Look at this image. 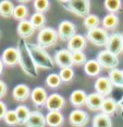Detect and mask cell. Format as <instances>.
<instances>
[{"label":"cell","mask_w":123,"mask_h":127,"mask_svg":"<svg viewBox=\"0 0 123 127\" xmlns=\"http://www.w3.org/2000/svg\"><path fill=\"white\" fill-rule=\"evenodd\" d=\"M60 78H61V81L63 82H69L73 79V76H74V72H73L72 68H62L60 70L59 73Z\"/></svg>","instance_id":"8d00e7d4"},{"label":"cell","mask_w":123,"mask_h":127,"mask_svg":"<svg viewBox=\"0 0 123 127\" xmlns=\"http://www.w3.org/2000/svg\"><path fill=\"white\" fill-rule=\"evenodd\" d=\"M27 47L31 55H32L34 63H35V65L37 67L43 68V69H51V68H53V60L50 57V55L43 47L32 43H27Z\"/></svg>","instance_id":"7a4b0ae2"},{"label":"cell","mask_w":123,"mask_h":127,"mask_svg":"<svg viewBox=\"0 0 123 127\" xmlns=\"http://www.w3.org/2000/svg\"><path fill=\"white\" fill-rule=\"evenodd\" d=\"M18 52H19V64L23 71L27 76L32 77V78H36L38 75L37 71V66L34 63L32 55H31L30 51H28L27 43L25 39L20 38L18 42Z\"/></svg>","instance_id":"6da1fadb"},{"label":"cell","mask_w":123,"mask_h":127,"mask_svg":"<svg viewBox=\"0 0 123 127\" xmlns=\"http://www.w3.org/2000/svg\"><path fill=\"white\" fill-rule=\"evenodd\" d=\"M89 116L82 110H74L70 113L69 121L73 127H84L88 123Z\"/></svg>","instance_id":"9c48e42d"},{"label":"cell","mask_w":123,"mask_h":127,"mask_svg":"<svg viewBox=\"0 0 123 127\" xmlns=\"http://www.w3.org/2000/svg\"><path fill=\"white\" fill-rule=\"evenodd\" d=\"M104 96L99 93H90L87 95L86 99V105L87 107L91 111H99L103 107V103H104Z\"/></svg>","instance_id":"2e32d148"},{"label":"cell","mask_w":123,"mask_h":127,"mask_svg":"<svg viewBox=\"0 0 123 127\" xmlns=\"http://www.w3.org/2000/svg\"><path fill=\"white\" fill-rule=\"evenodd\" d=\"M31 97H32L33 103L36 105V106H43V105H46L47 102V92L46 90L41 87H37L31 92Z\"/></svg>","instance_id":"9a60e30c"},{"label":"cell","mask_w":123,"mask_h":127,"mask_svg":"<svg viewBox=\"0 0 123 127\" xmlns=\"http://www.w3.org/2000/svg\"><path fill=\"white\" fill-rule=\"evenodd\" d=\"M105 8L110 13L114 14L122 8V2L120 0H106L105 1Z\"/></svg>","instance_id":"1f68e13d"},{"label":"cell","mask_w":123,"mask_h":127,"mask_svg":"<svg viewBox=\"0 0 123 127\" xmlns=\"http://www.w3.org/2000/svg\"><path fill=\"white\" fill-rule=\"evenodd\" d=\"M30 21L35 29H41V30H43L44 25H45V23H46V18L43 13L35 12L32 15V18H31Z\"/></svg>","instance_id":"f546056e"},{"label":"cell","mask_w":123,"mask_h":127,"mask_svg":"<svg viewBox=\"0 0 123 127\" xmlns=\"http://www.w3.org/2000/svg\"><path fill=\"white\" fill-rule=\"evenodd\" d=\"M101 111H103L104 114L106 115H111L114 114L117 112V102L114 101L111 97H108V99H105L104 103H103V107H101Z\"/></svg>","instance_id":"484cf974"},{"label":"cell","mask_w":123,"mask_h":127,"mask_svg":"<svg viewBox=\"0 0 123 127\" xmlns=\"http://www.w3.org/2000/svg\"><path fill=\"white\" fill-rule=\"evenodd\" d=\"M1 60L3 64H6L8 66H14L19 63V52L18 48L14 47H8L7 49H4L2 53Z\"/></svg>","instance_id":"4fadbf2b"},{"label":"cell","mask_w":123,"mask_h":127,"mask_svg":"<svg viewBox=\"0 0 123 127\" xmlns=\"http://www.w3.org/2000/svg\"><path fill=\"white\" fill-rule=\"evenodd\" d=\"M101 70V66L99 65V63L97 62V59H90L87 60L86 64L84 65V71L87 73L88 76L93 77V76H97Z\"/></svg>","instance_id":"7402d4cb"},{"label":"cell","mask_w":123,"mask_h":127,"mask_svg":"<svg viewBox=\"0 0 123 127\" xmlns=\"http://www.w3.org/2000/svg\"><path fill=\"white\" fill-rule=\"evenodd\" d=\"M63 4V8L68 11L74 13L78 17L86 18L89 15L90 2L88 0H70V1H60Z\"/></svg>","instance_id":"3957f363"},{"label":"cell","mask_w":123,"mask_h":127,"mask_svg":"<svg viewBox=\"0 0 123 127\" xmlns=\"http://www.w3.org/2000/svg\"><path fill=\"white\" fill-rule=\"evenodd\" d=\"M97 62L99 63V65H100L101 67L110 68V69H116V67H118V65H119L118 56L111 54V53L108 52L107 49L98 53Z\"/></svg>","instance_id":"8992f818"},{"label":"cell","mask_w":123,"mask_h":127,"mask_svg":"<svg viewBox=\"0 0 123 127\" xmlns=\"http://www.w3.org/2000/svg\"><path fill=\"white\" fill-rule=\"evenodd\" d=\"M46 123L50 127H60L63 124V115L60 112H49L46 116Z\"/></svg>","instance_id":"ffe728a7"},{"label":"cell","mask_w":123,"mask_h":127,"mask_svg":"<svg viewBox=\"0 0 123 127\" xmlns=\"http://www.w3.org/2000/svg\"><path fill=\"white\" fill-rule=\"evenodd\" d=\"M15 113H17L18 118H19L20 125H25L26 121L28 120V117H30V115H31V112H30V110H28V107L25 106V105H20V106H18L15 108Z\"/></svg>","instance_id":"83f0119b"},{"label":"cell","mask_w":123,"mask_h":127,"mask_svg":"<svg viewBox=\"0 0 123 127\" xmlns=\"http://www.w3.org/2000/svg\"><path fill=\"white\" fill-rule=\"evenodd\" d=\"M86 37L88 41H90L96 46H107L109 41V34L105 29L96 28L94 30L87 31Z\"/></svg>","instance_id":"5b68a950"},{"label":"cell","mask_w":123,"mask_h":127,"mask_svg":"<svg viewBox=\"0 0 123 127\" xmlns=\"http://www.w3.org/2000/svg\"><path fill=\"white\" fill-rule=\"evenodd\" d=\"M117 112L119 113L120 116H123V95L121 96V99L117 102Z\"/></svg>","instance_id":"74e56055"},{"label":"cell","mask_w":123,"mask_h":127,"mask_svg":"<svg viewBox=\"0 0 123 127\" xmlns=\"http://www.w3.org/2000/svg\"><path fill=\"white\" fill-rule=\"evenodd\" d=\"M61 78L58 73H50L48 77L46 78V84L50 88H58L61 84Z\"/></svg>","instance_id":"d6a6232c"},{"label":"cell","mask_w":123,"mask_h":127,"mask_svg":"<svg viewBox=\"0 0 123 127\" xmlns=\"http://www.w3.org/2000/svg\"><path fill=\"white\" fill-rule=\"evenodd\" d=\"M7 112H8V110H7L6 104H4L3 102L0 101V120H1V118H4V115H6Z\"/></svg>","instance_id":"f35d334b"},{"label":"cell","mask_w":123,"mask_h":127,"mask_svg":"<svg viewBox=\"0 0 123 127\" xmlns=\"http://www.w3.org/2000/svg\"><path fill=\"white\" fill-rule=\"evenodd\" d=\"M54 60L61 69L62 68H71V66L73 65L72 53L68 49H60V51L56 52Z\"/></svg>","instance_id":"30bf717a"},{"label":"cell","mask_w":123,"mask_h":127,"mask_svg":"<svg viewBox=\"0 0 123 127\" xmlns=\"http://www.w3.org/2000/svg\"><path fill=\"white\" fill-rule=\"evenodd\" d=\"M72 62L73 65H85L86 62H87V58H86V55L83 52H75L72 53Z\"/></svg>","instance_id":"e575fe53"},{"label":"cell","mask_w":123,"mask_h":127,"mask_svg":"<svg viewBox=\"0 0 123 127\" xmlns=\"http://www.w3.org/2000/svg\"><path fill=\"white\" fill-rule=\"evenodd\" d=\"M86 99H87V94L83 90H75L70 96V101L74 106H82L86 104Z\"/></svg>","instance_id":"44dd1931"},{"label":"cell","mask_w":123,"mask_h":127,"mask_svg":"<svg viewBox=\"0 0 123 127\" xmlns=\"http://www.w3.org/2000/svg\"><path fill=\"white\" fill-rule=\"evenodd\" d=\"M109 80L111 81L112 86L123 88V70L111 69L109 71Z\"/></svg>","instance_id":"cb8c5ba5"},{"label":"cell","mask_w":123,"mask_h":127,"mask_svg":"<svg viewBox=\"0 0 123 127\" xmlns=\"http://www.w3.org/2000/svg\"><path fill=\"white\" fill-rule=\"evenodd\" d=\"M0 38H1V32H0Z\"/></svg>","instance_id":"b9f144b4"},{"label":"cell","mask_w":123,"mask_h":127,"mask_svg":"<svg viewBox=\"0 0 123 127\" xmlns=\"http://www.w3.org/2000/svg\"><path fill=\"white\" fill-rule=\"evenodd\" d=\"M64 105V99L60 94L52 93L49 95L46 102V107L50 112H59Z\"/></svg>","instance_id":"8fae6325"},{"label":"cell","mask_w":123,"mask_h":127,"mask_svg":"<svg viewBox=\"0 0 123 127\" xmlns=\"http://www.w3.org/2000/svg\"><path fill=\"white\" fill-rule=\"evenodd\" d=\"M49 6H50V3H49L48 0H36V1H34V9L38 13L44 14V12H46L49 9Z\"/></svg>","instance_id":"836d02e7"},{"label":"cell","mask_w":123,"mask_h":127,"mask_svg":"<svg viewBox=\"0 0 123 127\" xmlns=\"http://www.w3.org/2000/svg\"><path fill=\"white\" fill-rule=\"evenodd\" d=\"M99 22H100V20H99V18L96 14H89L86 18H84V22L83 23H84L85 28L87 29L88 31H90V30H94V29L98 28Z\"/></svg>","instance_id":"f1b7e54d"},{"label":"cell","mask_w":123,"mask_h":127,"mask_svg":"<svg viewBox=\"0 0 123 127\" xmlns=\"http://www.w3.org/2000/svg\"><path fill=\"white\" fill-rule=\"evenodd\" d=\"M28 13V9L25 4H19V6H15L14 11H13V18L17 20L23 21L26 19Z\"/></svg>","instance_id":"4dcf8cb0"},{"label":"cell","mask_w":123,"mask_h":127,"mask_svg":"<svg viewBox=\"0 0 123 127\" xmlns=\"http://www.w3.org/2000/svg\"><path fill=\"white\" fill-rule=\"evenodd\" d=\"M58 32L52 28H44L43 30H40L38 36H37V41L38 45L43 48L46 47H50L52 45H54L57 43L58 39Z\"/></svg>","instance_id":"277c9868"},{"label":"cell","mask_w":123,"mask_h":127,"mask_svg":"<svg viewBox=\"0 0 123 127\" xmlns=\"http://www.w3.org/2000/svg\"><path fill=\"white\" fill-rule=\"evenodd\" d=\"M122 36H123V33H122Z\"/></svg>","instance_id":"7bdbcfd3"},{"label":"cell","mask_w":123,"mask_h":127,"mask_svg":"<svg viewBox=\"0 0 123 127\" xmlns=\"http://www.w3.org/2000/svg\"><path fill=\"white\" fill-rule=\"evenodd\" d=\"M2 70H3V63H2V60H1V58H0V75H1V72H2Z\"/></svg>","instance_id":"60d3db41"},{"label":"cell","mask_w":123,"mask_h":127,"mask_svg":"<svg viewBox=\"0 0 123 127\" xmlns=\"http://www.w3.org/2000/svg\"><path fill=\"white\" fill-rule=\"evenodd\" d=\"M58 36L62 41L69 42L73 36L76 35V26L70 21H62L58 26Z\"/></svg>","instance_id":"ba28073f"},{"label":"cell","mask_w":123,"mask_h":127,"mask_svg":"<svg viewBox=\"0 0 123 127\" xmlns=\"http://www.w3.org/2000/svg\"><path fill=\"white\" fill-rule=\"evenodd\" d=\"M6 92H7V84L4 83L3 81L0 80V99H1L2 96H4Z\"/></svg>","instance_id":"ab89813d"},{"label":"cell","mask_w":123,"mask_h":127,"mask_svg":"<svg viewBox=\"0 0 123 127\" xmlns=\"http://www.w3.org/2000/svg\"><path fill=\"white\" fill-rule=\"evenodd\" d=\"M14 6L9 0H2L0 2V15L4 18L13 17V11H14Z\"/></svg>","instance_id":"d4e9b609"},{"label":"cell","mask_w":123,"mask_h":127,"mask_svg":"<svg viewBox=\"0 0 123 127\" xmlns=\"http://www.w3.org/2000/svg\"><path fill=\"white\" fill-rule=\"evenodd\" d=\"M107 51L110 52L111 54L118 56L119 54H121L123 52V36L121 33H112L109 36L108 44L106 46Z\"/></svg>","instance_id":"52a82bcc"},{"label":"cell","mask_w":123,"mask_h":127,"mask_svg":"<svg viewBox=\"0 0 123 127\" xmlns=\"http://www.w3.org/2000/svg\"><path fill=\"white\" fill-rule=\"evenodd\" d=\"M112 122L108 115L100 113L94 116L93 120V127H111Z\"/></svg>","instance_id":"603a6c76"},{"label":"cell","mask_w":123,"mask_h":127,"mask_svg":"<svg viewBox=\"0 0 123 127\" xmlns=\"http://www.w3.org/2000/svg\"><path fill=\"white\" fill-rule=\"evenodd\" d=\"M13 99L15 101H19V102H24L28 99V96L31 95V91L30 88H28L26 84H18L14 89H13Z\"/></svg>","instance_id":"d6986e66"},{"label":"cell","mask_w":123,"mask_h":127,"mask_svg":"<svg viewBox=\"0 0 123 127\" xmlns=\"http://www.w3.org/2000/svg\"><path fill=\"white\" fill-rule=\"evenodd\" d=\"M118 24H119V18L116 14H107L106 17L103 19V25L105 30H113L116 29Z\"/></svg>","instance_id":"4316f807"},{"label":"cell","mask_w":123,"mask_h":127,"mask_svg":"<svg viewBox=\"0 0 123 127\" xmlns=\"http://www.w3.org/2000/svg\"><path fill=\"white\" fill-rule=\"evenodd\" d=\"M46 117L38 111L31 112L28 120L26 121L25 126L27 127H45L46 125Z\"/></svg>","instance_id":"e0dca14e"},{"label":"cell","mask_w":123,"mask_h":127,"mask_svg":"<svg viewBox=\"0 0 123 127\" xmlns=\"http://www.w3.org/2000/svg\"><path fill=\"white\" fill-rule=\"evenodd\" d=\"M4 122L8 124V125H18L19 124V118H18V115L15 113V110L14 111H8L4 115Z\"/></svg>","instance_id":"d590c367"},{"label":"cell","mask_w":123,"mask_h":127,"mask_svg":"<svg viewBox=\"0 0 123 127\" xmlns=\"http://www.w3.org/2000/svg\"><path fill=\"white\" fill-rule=\"evenodd\" d=\"M17 31H18V34L21 36V38L25 39V38L33 35L34 31H35V28H34L33 24L31 23V21L23 20V21H20V23L18 24Z\"/></svg>","instance_id":"ac0fdd59"},{"label":"cell","mask_w":123,"mask_h":127,"mask_svg":"<svg viewBox=\"0 0 123 127\" xmlns=\"http://www.w3.org/2000/svg\"><path fill=\"white\" fill-rule=\"evenodd\" d=\"M85 46H86V38L83 35H80V34H76L68 42V51H70L71 53L82 52L85 48Z\"/></svg>","instance_id":"5bb4252c"},{"label":"cell","mask_w":123,"mask_h":127,"mask_svg":"<svg viewBox=\"0 0 123 127\" xmlns=\"http://www.w3.org/2000/svg\"><path fill=\"white\" fill-rule=\"evenodd\" d=\"M112 87L113 86H112L111 81L109 80V78H106V77H99L95 82L96 92L99 94H101L103 96L111 93Z\"/></svg>","instance_id":"7c38bea8"}]
</instances>
